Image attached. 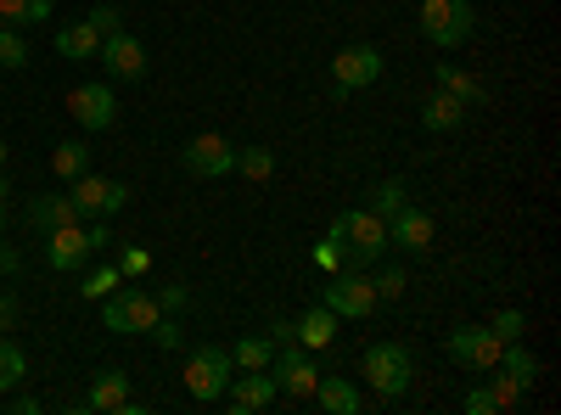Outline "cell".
<instances>
[{
    "label": "cell",
    "instance_id": "obj_46",
    "mask_svg": "<svg viewBox=\"0 0 561 415\" xmlns=\"http://www.w3.org/2000/svg\"><path fill=\"white\" fill-rule=\"evenodd\" d=\"M18 269H23V258L12 247H0V275H18Z\"/></svg>",
    "mask_w": 561,
    "mask_h": 415
},
{
    "label": "cell",
    "instance_id": "obj_5",
    "mask_svg": "<svg viewBox=\"0 0 561 415\" xmlns=\"http://www.w3.org/2000/svg\"><path fill=\"white\" fill-rule=\"evenodd\" d=\"M359 371H365L370 388H377V399H399L410 388V377H415V359H410L404 343H370L365 359H359Z\"/></svg>",
    "mask_w": 561,
    "mask_h": 415
},
{
    "label": "cell",
    "instance_id": "obj_24",
    "mask_svg": "<svg viewBox=\"0 0 561 415\" xmlns=\"http://www.w3.org/2000/svg\"><path fill=\"white\" fill-rule=\"evenodd\" d=\"M57 0H0V18H7V28H39L45 18H51Z\"/></svg>",
    "mask_w": 561,
    "mask_h": 415
},
{
    "label": "cell",
    "instance_id": "obj_30",
    "mask_svg": "<svg viewBox=\"0 0 561 415\" xmlns=\"http://www.w3.org/2000/svg\"><path fill=\"white\" fill-rule=\"evenodd\" d=\"M404 203H410V192H404V180H382V186L370 192V214H377V219H393V214H399Z\"/></svg>",
    "mask_w": 561,
    "mask_h": 415
},
{
    "label": "cell",
    "instance_id": "obj_4",
    "mask_svg": "<svg viewBox=\"0 0 561 415\" xmlns=\"http://www.w3.org/2000/svg\"><path fill=\"white\" fill-rule=\"evenodd\" d=\"M478 28V12L472 0H421V34H427L438 51H455V45H466Z\"/></svg>",
    "mask_w": 561,
    "mask_h": 415
},
{
    "label": "cell",
    "instance_id": "obj_11",
    "mask_svg": "<svg viewBox=\"0 0 561 415\" xmlns=\"http://www.w3.org/2000/svg\"><path fill=\"white\" fill-rule=\"evenodd\" d=\"M433 242H438V219H433L427 208L404 203V208L388 219V247H399V253H427Z\"/></svg>",
    "mask_w": 561,
    "mask_h": 415
},
{
    "label": "cell",
    "instance_id": "obj_16",
    "mask_svg": "<svg viewBox=\"0 0 561 415\" xmlns=\"http://www.w3.org/2000/svg\"><path fill=\"white\" fill-rule=\"evenodd\" d=\"M84 258H90V242H84L79 224H62V230L45 237V264H51V269H79Z\"/></svg>",
    "mask_w": 561,
    "mask_h": 415
},
{
    "label": "cell",
    "instance_id": "obj_43",
    "mask_svg": "<svg viewBox=\"0 0 561 415\" xmlns=\"http://www.w3.org/2000/svg\"><path fill=\"white\" fill-rule=\"evenodd\" d=\"M270 343H275V348L298 343V326H293V320H275V326H270Z\"/></svg>",
    "mask_w": 561,
    "mask_h": 415
},
{
    "label": "cell",
    "instance_id": "obj_38",
    "mask_svg": "<svg viewBox=\"0 0 561 415\" xmlns=\"http://www.w3.org/2000/svg\"><path fill=\"white\" fill-rule=\"evenodd\" d=\"M314 264H320L325 275H337V269H343V253H337V242H332V237L314 242Z\"/></svg>",
    "mask_w": 561,
    "mask_h": 415
},
{
    "label": "cell",
    "instance_id": "obj_22",
    "mask_svg": "<svg viewBox=\"0 0 561 415\" xmlns=\"http://www.w3.org/2000/svg\"><path fill=\"white\" fill-rule=\"evenodd\" d=\"M57 51L68 62H90V57L102 51V34L90 28V23H68V28H57Z\"/></svg>",
    "mask_w": 561,
    "mask_h": 415
},
{
    "label": "cell",
    "instance_id": "obj_1",
    "mask_svg": "<svg viewBox=\"0 0 561 415\" xmlns=\"http://www.w3.org/2000/svg\"><path fill=\"white\" fill-rule=\"evenodd\" d=\"M325 237L337 242L343 253V269H370V264H382L388 258V219H377L370 208H343L332 219V230Z\"/></svg>",
    "mask_w": 561,
    "mask_h": 415
},
{
    "label": "cell",
    "instance_id": "obj_23",
    "mask_svg": "<svg viewBox=\"0 0 561 415\" xmlns=\"http://www.w3.org/2000/svg\"><path fill=\"white\" fill-rule=\"evenodd\" d=\"M28 224L51 237V230H62V224H79V214H73L68 197H34V203H28Z\"/></svg>",
    "mask_w": 561,
    "mask_h": 415
},
{
    "label": "cell",
    "instance_id": "obj_2",
    "mask_svg": "<svg viewBox=\"0 0 561 415\" xmlns=\"http://www.w3.org/2000/svg\"><path fill=\"white\" fill-rule=\"evenodd\" d=\"M230 371H237L230 348H219V343H197L192 354H185V393H192L197 404H214V399H225Z\"/></svg>",
    "mask_w": 561,
    "mask_h": 415
},
{
    "label": "cell",
    "instance_id": "obj_27",
    "mask_svg": "<svg viewBox=\"0 0 561 415\" xmlns=\"http://www.w3.org/2000/svg\"><path fill=\"white\" fill-rule=\"evenodd\" d=\"M230 359H237L242 371H270V359H275V343H270V337H242L237 348H230Z\"/></svg>",
    "mask_w": 561,
    "mask_h": 415
},
{
    "label": "cell",
    "instance_id": "obj_10",
    "mask_svg": "<svg viewBox=\"0 0 561 415\" xmlns=\"http://www.w3.org/2000/svg\"><path fill=\"white\" fill-rule=\"evenodd\" d=\"M444 348H449V359L460 365V371H478V377H483V371H494V365H500V348H505V343H500L489 326H455Z\"/></svg>",
    "mask_w": 561,
    "mask_h": 415
},
{
    "label": "cell",
    "instance_id": "obj_29",
    "mask_svg": "<svg viewBox=\"0 0 561 415\" xmlns=\"http://www.w3.org/2000/svg\"><path fill=\"white\" fill-rule=\"evenodd\" d=\"M118 287H124V269H118V264H96V269H90L84 281H79V292L96 298V303H102L107 292H118Z\"/></svg>",
    "mask_w": 561,
    "mask_h": 415
},
{
    "label": "cell",
    "instance_id": "obj_26",
    "mask_svg": "<svg viewBox=\"0 0 561 415\" xmlns=\"http://www.w3.org/2000/svg\"><path fill=\"white\" fill-rule=\"evenodd\" d=\"M23 377H28V354L12 337H0V393H12Z\"/></svg>",
    "mask_w": 561,
    "mask_h": 415
},
{
    "label": "cell",
    "instance_id": "obj_45",
    "mask_svg": "<svg viewBox=\"0 0 561 415\" xmlns=\"http://www.w3.org/2000/svg\"><path fill=\"white\" fill-rule=\"evenodd\" d=\"M7 410H18V415H39V399H34V393H18Z\"/></svg>",
    "mask_w": 561,
    "mask_h": 415
},
{
    "label": "cell",
    "instance_id": "obj_25",
    "mask_svg": "<svg viewBox=\"0 0 561 415\" xmlns=\"http://www.w3.org/2000/svg\"><path fill=\"white\" fill-rule=\"evenodd\" d=\"M500 371H505V377H517L523 388H534V377H539V359H534L523 343H505V348H500Z\"/></svg>",
    "mask_w": 561,
    "mask_h": 415
},
{
    "label": "cell",
    "instance_id": "obj_40",
    "mask_svg": "<svg viewBox=\"0 0 561 415\" xmlns=\"http://www.w3.org/2000/svg\"><path fill=\"white\" fill-rule=\"evenodd\" d=\"M84 242H90V253H107V247H113V230H107V219L90 224V230H84Z\"/></svg>",
    "mask_w": 561,
    "mask_h": 415
},
{
    "label": "cell",
    "instance_id": "obj_32",
    "mask_svg": "<svg viewBox=\"0 0 561 415\" xmlns=\"http://www.w3.org/2000/svg\"><path fill=\"white\" fill-rule=\"evenodd\" d=\"M237 174L270 180V174H275V152H270V147H242V152H237Z\"/></svg>",
    "mask_w": 561,
    "mask_h": 415
},
{
    "label": "cell",
    "instance_id": "obj_18",
    "mask_svg": "<svg viewBox=\"0 0 561 415\" xmlns=\"http://www.w3.org/2000/svg\"><path fill=\"white\" fill-rule=\"evenodd\" d=\"M309 399H314V404H320L325 415H354V410L365 404V399H359V388H354L348 377H320Z\"/></svg>",
    "mask_w": 561,
    "mask_h": 415
},
{
    "label": "cell",
    "instance_id": "obj_36",
    "mask_svg": "<svg viewBox=\"0 0 561 415\" xmlns=\"http://www.w3.org/2000/svg\"><path fill=\"white\" fill-rule=\"evenodd\" d=\"M152 343H158L163 354H180V348H185V332H180V320H174V314H163L158 326H152Z\"/></svg>",
    "mask_w": 561,
    "mask_h": 415
},
{
    "label": "cell",
    "instance_id": "obj_34",
    "mask_svg": "<svg viewBox=\"0 0 561 415\" xmlns=\"http://www.w3.org/2000/svg\"><path fill=\"white\" fill-rule=\"evenodd\" d=\"M370 287H377V298H382V303H393V298H404V287H410V275H404L399 264H388L382 275H370Z\"/></svg>",
    "mask_w": 561,
    "mask_h": 415
},
{
    "label": "cell",
    "instance_id": "obj_47",
    "mask_svg": "<svg viewBox=\"0 0 561 415\" xmlns=\"http://www.w3.org/2000/svg\"><path fill=\"white\" fill-rule=\"evenodd\" d=\"M12 197V186H7V169H0V203H7Z\"/></svg>",
    "mask_w": 561,
    "mask_h": 415
},
{
    "label": "cell",
    "instance_id": "obj_7",
    "mask_svg": "<svg viewBox=\"0 0 561 415\" xmlns=\"http://www.w3.org/2000/svg\"><path fill=\"white\" fill-rule=\"evenodd\" d=\"M320 303L332 309L337 320H365L382 298H377V287H370V275H365V269H337L332 281L320 287Z\"/></svg>",
    "mask_w": 561,
    "mask_h": 415
},
{
    "label": "cell",
    "instance_id": "obj_19",
    "mask_svg": "<svg viewBox=\"0 0 561 415\" xmlns=\"http://www.w3.org/2000/svg\"><path fill=\"white\" fill-rule=\"evenodd\" d=\"M466 113H472V107H460V102L449 96V90H433L427 107H421V124H427L433 135H449V129H460V124H466Z\"/></svg>",
    "mask_w": 561,
    "mask_h": 415
},
{
    "label": "cell",
    "instance_id": "obj_42",
    "mask_svg": "<svg viewBox=\"0 0 561 415\" xmlns=\"http://www.w3.org/2000/svg\"><path fill=\"white\" fill-rule=\"evenodd\" d=\"M158 303H163V314H174V309L192 303V292H185V287H163V292H158Z\"/></svg>",
    "mask_w": 561,
    "mask_h": 415
},
{
    "label": "cell",
    "instance_id": "obj_14",
    "mask_svg": "<svg viewBox=\"0 0 561 415\" xmlns=\"http://www.w3.org/2000/svg\"><path fill=\"white\" fill-rule=\"evenodd\" d=\"M68 113L79 118V129H113V118H118L113 84H79L68 96Z\"/></svg>",
    "mask_w": 561,
    "mask_h": 415
},
{
    "label": "cell",
    "instance_id": "obj_39",
    "mask_svg": "<svg viewBox=\"0 0 561 415\" xmlns=\"http://www.w3.org/2000/svg\"><path fill=\"white\" fill-rule=\"evenodd\" d=\"M466 415H500L494 393H489V388H472V393H466Z\"/></svg>",
    "mask_w": 561,
    "mask_h": 415
},
{
    "label": "cell",
    "instance_id": "obj_17",
    "mask_svg": "<svg viewBox=\"0 0 561 415\" xmlns=\"http://www.w3.org/2000/svg\"><path fill=\"white\" fill-rule=\"evenodd\" d=\"M129 404V377L124 371H96V382H90V393L73 404V410H102V415H113V410H124Z\"/></svg>",
    "mask_w": 561,
    "mask_h": 415
},
{
    "label": "cell",
    "instance_id": "obj_15",
    "mask_svg": "<svg viewBox=\"0 0 561 415\" xmlns=\"http://www.w3.org/2000/svg\"><path fill=\"white\" fill-rule=\"evenodd\" d=\"M280 399V388H275V377L270 371H248V377H230V388H225V404L230 410H270Z\"/></svg>",
    "mask_w": 561,
    "mask_h": 415
},
{
    "label": "cell",
    "instance_id": "obj_48",
    "mask_svg": "<svg viewBox=\"0 0 561 415\" xmlns=\"http://www.w3.org/2000/svg\"><path fill=\"white\" fill-rule=\"evenodd\" d=\"M0 169H7V141H0Z\"/></svg>",
    "mask_w": 561,
    "mask_h": 415
},
{
    "label": "cell",
    "instance_id": "obj_3",
    "mask_svg": "<svg viewBox=\"0 0 561 415\" xmlns=\"http://www.w3.org/2000/svg\"><path fill=\"white\" fill-rule=\"evenodd\" d=\"M158 320H163V303H158L147 287H118V292L102 298V326H107V332L135 337V332H152Z\"/></svg>",
    "mask_w": 561,
    "mask_h": 415
},
{
    "label": "cell",
    "instance_id": "obj_33",
    "mask_svg": "<svg viewBox=\"0 0 561 415\" xmlns=\"http://www.w3.org/2000/svg\"><path fill=\"white\" fill-rule=\"evenodd\" d=\"M23 62H28V34L0 28V68H23Z\"/></svg>",
    "mask_w": 561,
    "mask_h": 415
},
{
    "label": "cell",
    "instance_id": "obj_8",
    "mask_svg": "<svg viewBox=\"0 0 561 415\" xmlns=\"http://www.w3.org/2000/svg\"><path fill=\"white\" fill-rule=\"evenodd\" d=\"M377 79H382V51L377 45H343V51L332 57V96L337 102H348L354 90L377 84Z\"/></svg>",
    "mask_w": 561,
    "mask_h": 415
},
{
    "label": "cell",
    "instance_id": "obj_50",
    "mask_svg": "<svg viewBox=\"0 0 561 415\" xmlns=\"http://www.w3.org/2000/svg\"><path fill=\"white\" fill-rule=\"evenodd\" d=\"M0 28H7V18H0Z\"/></svg>",
    "mask_w": 561,
    "mask_h": 415
},
{
    "label": "cell",
    "instance_id": "obj_9",
    "mask_svg": "<svg viewBox=\"0 0 561 415\" xmlns=\"http://www.w3.org/2000/svg\"><path fill=\"white\" fill-rule=\"evenodd\" d=\"M180 163H185V174H197V180H219V174H237V147H230L225 135L203 129V135H192V141L180 147Z\"/></svg>",
    "mask_w": 561,
    "mask_h": 415
},
{
    "label": "cell",
    "instance_id": "obj_12",
    "mask_svg": "<svg viewBox=\"0 0 561 415\" xmlns=\"http://www.w3.org/2000/svg\"><path fill=\"white\" fill-rule=\"evenodd\" d=\"M270 377H275V388L287 393V399H309V393H314V382H320V371L304 359V343L275 348V359H270Z\"/></svg>",
    "mask_w": 561,
    "mask_h": 415
},
{
    "label": "cell",
    "instance_id": "obj_37",
    "mask_svg": "<svg viewBox=\"0 0 561 415\" xmlns=\"http://www.w3.org/2000/svg\"><path fill=\"white\" fill-rule=\"evenodd\" d=\"M118 18H124V12H118V7H96V12H90V18H84V23H90V28H96V34H102V39H107V34H118V28H124V23H118Z\"/></svg>",
    "mask_w": 561,
    "mask_h": 415
},
{
    "label": "cell",
    "instance_id": "obj_49",
    "mask_svg": "<svg viewBox=\"0 0 561 415\" xmlns=\"http://www.w3.org/2000/svg\"><path fill=\"white\" fill-rule=\"evenodd\" d=\"M0 230H7V203H0Z\"/></svg>",
    "mask_w": 561,
    "mask_h": 415
},
{
    "label": "cell",
    "instance_id": "obj_35",
    "mask_svg": "<svg viewBox=\"0 0 561 415\" xmlns=\"http://www.w3.org/2000/svg\"><path fill=\"white\" fill-rule=\"evenodd\" d=\"M523 326H528V320H523V309H500L489 332H494L500 343H523Z\"/></svg>",
    "mask_w": 561,
    "mask_h": 415
},
{
    "label": "cell",
    "instance_id": "obj_20",
    "mask_svg": "<svg viewBox=\"0 0 561 415\" xmlns=\"http://www.w3.org/2000/svg\"><path fill=\"white\" fill-rule=\"evenodd\" d=\"M293 326H298V343H304V348H332L337 314L325 309V303H314V309H304V320H293Z\"/></svg>",
    "mask_w": 561,
    "mask_h": 415
},
{
    "label": "cell",
    "instance_id": "obj_41",
    "mask_svg": "<svg viewBox=\"0 0 561 415\" xmlns=\"http://www.w3.org/2000/svg\"><path fill=\"white\" fill-rule=\"evenodd\" d=\"M118 269H124V275H147V269H152V253H147V247H129Z\"/></svg>",
    "mask_w": 561,
    "mask_h": 415
},
{
    "label": "cell",
    "instance_id": "obj_28",
    "mask_svg": "<svg viewBox=\"0 0 561 415\" xmlns=\"http://www.w3.org/2000/svg\"><path fill=\"white\" fill-rule=\"evenodd\" d=\"M51 169H57L62 180H79V174L90 169V147H84V141H62V147H51Z\"/></svg>",
    "mask_w": 561,
    "mask_h": 415
},
{
    "label": "cell",
    "instance_id": "obj_44",
    "mask_svg": "<svg viewBox=\"0 0 561 415\" xmlns=\"http://www.w3.org/2000/svg\"><path fill=\"white\" fill-rule=\"evenodd\" d=\"M12 326H18V298L0 292V332H12Z\"/></svg>",
    "mask_w": 561,
    "mask_h": 415
},
{
    "label": "cell",
    "instance_id": "obj_13",
    "mask_svg": "<svg viewBox=\"0 0 561 415\" xmlns=\"http://www.w3.org/2000/svg\"><path fill=\"white\" fill-rule=\"evenodd\" d=\"M102 68H107V79H124V84H135V79H147V45H140L135 34H107L102 39Z\"/></svg>",
    "mask_w": 561,
    "mask_h": 415
},
{
    "label": "cell",
    "instance_id": "obj_31",
    "mask_svg": "<svg viewBox=\"0 0 561 415\" xmlns=\"http://www.w3.org/2000/svg\"><path fill=\"white\" fill-rule=\"evenodd\" d=\"M483 377H489L483 388L494 393V404H500V410H517V404H523V393H528V388H523L517 377H505V371H500V365H494V371H483Z\"/></svg>",
    "mask_w": 561,
    "mask_h": 415
},
{
    "label": "cell",
    "instance_id": "obj_6",
    "mask_svg": "<svg viewBox=\"0 0 561 415\" xmlns=\"http://www.w3.org/2000/svg\"><path fill=\"white\" fill-rule=\"evenodd\" d=\"M68 203H73L79 219H113L129 203V186H124V180H107V174L84 169L79 180H68Z\"/></svg>",
    "mask_w": 561,
    "mask_h": 415
},
{
    "label": "cell",
    "instance_id": "obj_21",
    "mask_svg": "<svg viewBox=\"0 0 561 415\" xmlns=\"http://www.w3.org/2000/svg\"><path fill=\"white\" fill-rule=\"evenodd\" d=\"M438 90H449V96H455L460 107H483V102H489V90H483V79H472V73H460L455 62H438Z\"/></svg>",
    "mask_w": 561,
    "mask_h": 415
}]
</instances>
